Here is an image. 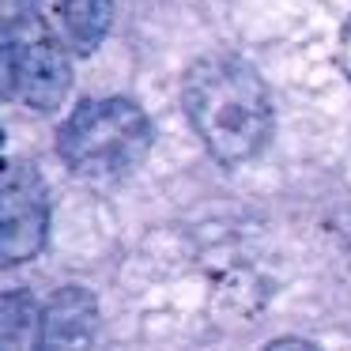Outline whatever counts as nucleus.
Segmentation results:
<instances>
[{
	"label": "nucleus",
	"instance_id": "obj_1",
	"mask_svg": "<svg viewBox=\"0 0 351 351\" xmlns=\"http://www.w3.org/2000/svg\"><path fill=\"white\" fill-rule=\"evenodd\" d=\"M185 114L223 167L250 162L272 136V99L257 69L234 53H208L185 72Z\"/></svg>",
	"mask_w": 351,
	"mask_h": 351
},
{
	"label": "nucleus",
	"instance_id": "obj_2",
	"mask_svg": "<svg viewBox=\"0 0 351 351\" xmlns=\"http://www.w3.org/2000/svg\"><path fill=\"white\" fill-rule=\"evenodd\" d=\"M57 152L80 178H121L152 152V121L129 99H87L61 125Z\"/></svg>",
	"mask_w": 351,
	"mask_h": 351
},
{
	"label": "nucleus",
	"instance_id": "obj_3",
	"mask_svg": "<svg viewBox=\"0 0 351 351\" xmlns=\"http://www.w3.org/2000/svg\"><path fill=\"white\" fill-rule=\"evenodd\" d=\"M49 234V193L31 167L0 174V268L38 257Z\"/></svg>",
	"mask_w": 351,
	"mask_h": 351
},
{
	"label": "nucleus",
	"instance_id": "obj_4",
	"mask_svg": "<svg viewBox=\"0 0 351 351\" xmlns=\"http://www.w3.org/2000/svg\"><path fill=\"white\" fill-rule=\"evenodd\" d=\"M12 61V95L19 102H27L38 114H53L64 102L72 87V69L64 57L61 42L53 34H46L34 19L19 23L16 42L8 46Z\"/></svg>",
	"mask_w": 351,
	"mask_h": 351
},
{
	"label": "nucleus",
	"instance_id": "obj_5",
	"mask_svg": "<svg viewBox=\"0 0 351 351\" xmlns=\"http://www.w3.org/2000/svg\"><path fill=\"white\" fill-rule=\"evenodd\" d=\"M57 27L69 49L95 53L114 23V0H53Z\"/></svg>",
	"mask_w": 351,
	"mask_h": 351
},
{
	"label": "nucleus",
	"instance_id": "obj_6",
	"mask_svg": "<svg viewBox=\"0 0 351 351\" xmlns=\"http://www.w3.org/2000/svg\"><path fill=\"white\" fill-rule=\"evenodd\" d=\"M46 310V343H87L95 336L99 306L84 287H61Z\"/></svg>",
	"mask_w": 351,
	"mask_h": 351
},
{
	"label": "nucleus",
	"instance_id": "obj_7",
	"mask_svg": "<svg viewBox=\"0 0 351 351\" xmlns=\"http://www.w3.org/2000/svg\"><path fill=\"white\" fill-rule=\"evenodd\" d=\"M46 343V310L31 291L0 295V351H31Z\"/></svg>",
	"mask_w": 351,
	"mask_h": 351
},
{
	"label": "nucleus",
	"instance_id": "obj_8",
	"mask_svg": "<svg viewBox=\"0 0 351 351\" xmlns=\"http://www.w3.org/2000/svg\"><path fill=\"white\" fill-rule=\"evenodd\" d=\"M34 8H38V0H0V19L19 27L27 19H34Z\"/></svg>",
	"mask_w": 351,
	"mask_h": 351
},
{
	"label": "nucleus",
	"instance_id": "obj_9",
	"mask_svg": "<svg viewBox=\"0 0 351 351\" xmlns=\"http://www.w3.org/2000/svg\"><path fill=\"white\" fill-rule=\"evenodd\" d=\"M340 64H343V72H348V80H351V19L343 23V34H340Z\"/></svg>",
	"mask_w": 351,
	"mask_h": 351
},
{
	"label": "nucleus",
	"instance_id": "obj_10",
	"mask_svg": "<svg viewBox=\"0 0 351 351\" xmlns=\"http://www.w3.org/2000/svg\"><path fill=\"white\" fill-rule=\"evenodd\" d=\"M0 170H4V129H0Z\"/></svg>",
	"mask_w": 351,
	"mask_h": 351
}]
</instances>
